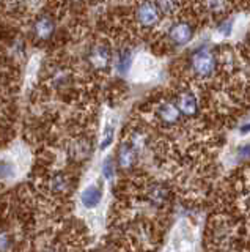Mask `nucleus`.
Instances as JSON below:
<instances>
[{
    "label": "nucleus",
    "mask_w": 250,
    "mask_h": 252,
    "mask_svg": "<svg viewBox=\"0 0 250 252\" xmlns=\"http://www.w3.org/2000/svg\"><path fill=\"white\" fill-rule=\"evenodd\" d=\"M191 68L198 77H209L216 69V57L213 52L201 49L192 54Z\"/></svg>",
    "instance_id": "f257e3e1"
},
{
    "label": "nucleus",
    "mask_w": 250,
    "mask_h": 252,
    "mask_svg": "<svg viewBox=\"0 0 250 252\" xmlns=\"http://www.w3.org/2000/svg\"><path fill=\"white\" fill-rule=\"evenodd\" d=\"M161 10L156 2H151V0H145L136 10V19L142 27H154L161 21Z\"/></svg>",
    "instance_id": "f03ea898"
},
{
    "label": "nucleus",
    "mask_w": 250,
    "mask_h": 252,
    "mask_svg": "<svg viewBox=\"0 0 250 252\" xmlns=\"http://www.w3.org/2000/svg\"><path fill=\"white\" fill-rule=\"evenodd\" d=\"M87 62L96 69H106L112 62V51L106 44L93 46L87 54Z\"/></svg>",
    "instance_id": "7ed1b4c3"
},
{
    "label": "nucleus",
    "mask_w": 250,
    "mask_h": 252,
    "mask_svg": "<svg viewBox=\"0 0 250 252\" xmlns=\"http://www.w3.org/2000/svg\"><path fill=\"white\" fill-rule=\"evenodd\" d=\"M192 36H194V27L191 26L189 22H184V21L175 22L168 30L170 41L173 44H176V46L187 44L192 39Z\"/></svg>",
    "instance_id": "20e7f679"
},
{
    "label": "nucleus",
    "mask_w": 250,
    "mask_h": 252,
    "mask_svg": "<svg viewBox=\"0 0 250 252\" xmlns=\"http://www.w3.org/2000/svg\"><path fill=\"white\" fill-rule=\"evenodd\" d=\"M56 33V21H54L49 14L38 16L33 22V35L36 39L41 41H48Z\"/></svg>",
    "instance_id": "39448f33"
},
{
    "label": "nucleus",
    "mask_w": 250,
    "mask_h": 252,
    "mask_svg": "<svg viewBox=\"0 0 250 252\" xmlns=\"http://www.w3.org/2000/svg\"><path fill=\"white\" fill-rule=\"evenodd\" d=\"M176 106L179 109L181 115L194 117L198 112V101L195 98L192 92H181L176 98Z\"/></svg>",
    "instance_id": "423d86ee"
},
{
    "label": "nucleus",
    "mask_w": 250,
    "mask_h": 252,
    "mask_svg": "<svg viewBox=\"0 0 250 252\" xmlns=\"http://www.w3.org/2000/svg\"><path fill=\"white\" fill-rule=\"evenodd\" d=\"M137 161V150L134 145L131 144H123L118 148L116 153V165L124 170H128L131 167H134V164Z\"/></svg>",
    "instance_id": "0eeeda50"
},
{
    "label": "nucleus",
    "mask_w": 250,
    "mask_h": 252,
    "mask_svg": "<svg viewBox=\"0 0 250 252\" xmlns=\"http://www.w3.org/2000/svg\"><path fill=\"white\" fill-rule=\"evenodd\" d=\"M158 117L161 118L162 123L166 125H175L181 118V112L176 106V102H162L158 109Z\"/></svg>",
    "instance_id": "6e6552de"
},
{
    "label": "nucleus",
    "mask_w": 250,
    "mask_h": 252,
    "mask_svg": "<svg viewBox=\"0 0 250 252\" xmlns=\"http://www.w3.org/2000/svg\"><path fill=\"white\" fill-rule=\"evenodd\" d=\"M69 155L76 161H83L91 155V144L87 139H77L69 147Z\"/></svg>",
    "instance_id": "1a4fd4ad"
},
{
    "label": "nucleus",
    "mask_w": 250,
    "mask_h": 252,
    "mask_svg": "<svg viewBox=\"0 0 250 252\" xmlns=\"http://www.w3.org/2000/svg\"><path fill=\"white\" fill-rule=\"evenodd\" d=\"M146 197L153 205L159 207V205H162L168 199V189L164 185H161V183H154V185H151L150 188H148Z\"/></svg>",
    "instance_id": "9d476101"
},
{
    "label": "nucleus",
    "mask_w": 250,
    "mask_h": 252,
    "mask_svg": "<svg viewBox=\"0 0 250 252\" xmlns=\"http://www.w3.org/2000/svg\"><path fill=\"white\" fill-rule=\"evenodd\" d=\"M101 199H103V191L99 186H88L82 192V203L85 208H95L99 205Z\"/></svg>",
    "instance_id": "9b49d317"
},
{
    "label": "nucleus",
    "mask_w": 250,
    "mask_h": 252,
    "mask_svg": "<svg viewBox=\"0 0 250 252\" xmlns=\"http://www.w3.org/2000/svg\"><path fill=\"white\" fill-rule=\"evenodd\" d=\"M69 186H71V181H69V177L65 175V173H57L51 178V189L54 192L63 194L66 192Z\"/></svg>",
    "instance_id": "f8f14e48"
},
{
    "label": "nucleus",
    "mask_w": 250,
    "mask_h": 252,
    "mask_svg": "<svg viewBox=\"0 0 250 252\" xmlns=\"http://www.w3.org/2000/svg\"><path fill=\"white\" fill-rule=\"evenodd\" d=\"M132 65V54L129 49H121L116 55V68L120 74H126Z\"/></svg>",
    "instance_id": "ddd939ff"
},
{
    "label": "nucleus",
    "mask_w": 250,
    "mask_h": 252,
    "mask_svg": "<svg viewBox=\"0 0 250 252\" xmlns=\"http://www.w3.org/2000/svg\"><path fill=\"white\" fill-rule=\"evenodd\" d=\"M205 6L209 13L217 14L225 11L226 8V0H205Z\"/></svg>",
    "instance_id": "4468645a"
},
{
    "label": "nucleus",
    "mask_w": 250,
    "mask_h": 252,
    "mask_svg": "<svg viewBox=\"0 0 250 252\" xmlns=\"http://www.w3.org/2000/svg\"><path fill=\"white\" fill-rule=\"evenodd\" d=\"M156 5H158L162 14H170L175 11L178 0H156Z\"/></svg>",
    "instance_id": "2eb2a0df"
},
{
    "label": "nucleus",
    "mask_w": 250,
    "mask_h": 252,
    "mask_svg": "<svg viewBox=\"0 0 250 252\" xmlns=\"http://www.w3.org/2000/svg\"><path fill=\"white\" fill-rule=\"evenodd\" d=\"M103 175L106 180H112L115 177V162L112 158H109V159L104 161L103 164Z\"/></svg>",
    "instance_id": "dca6fc26"
},
{
    "label": "nucleus",
    "mask_w": 250,
    "mask_h": 252,
    "mask_svg": "<svg viewBox=\"0 0 250 252\" xmlns=\"http://www.w3.org/2000/svg\"><path fill=\"white\" fill-rule=\"evenodd\" d=\"M13 249V240H11V236L3 232V230H0V251H10Z\"/></svg>",
    "instance_id": "f3484780"
},
{
    "label": "nucleus",
    "mask_w": 250,
    "mask_h": 252,
    "mask_svg": "<svg viewBox=\"0 0 250 252\" xmlns=\"http://www.w3.org/2000/svg\"><path fill=\"white\" fill-rule=\"evenodd\" d=\"M112 140H113V128H112V126H109V128L104 131V136H103V140H101L99 148L101 150H106L109 145L112 144Z\"/></svg>",
    "instance_id": "a211bd4d"
},
{
    "label": "nucleus",
    "mask_w": 250,
    "mask_h": 252,
    "mask_svg": "<svg viewBox=\"0 0 250 252\" xmlns=\"http://www.w3.org/2000/svg\"><path fill=\"white\" fill-rule=\"evenodd\" d=\"M14 170L8 162H0V178H11Z\"/></svg>",
    "instance_id": "6ab92c4d"
},
{
    "label": "nucleus",
    "mask_w": 250,
    "mask_h": 252,
    "mask_svg": "<svg viewBox=\"0 0 250 252\" xmlns=\"http://www.w3.org/2000/svg\"><path fill=\"white\" fill-rule=\"evenodd\" d=\"M219 30H222V33L223 35H228L230 32H231V21H228V22H223L222 26H221V29Z\"/></svg>",
    "instance_id": "aec40b11"
},
{
    "label": "nucleus",
    "mask_w": 250,
    "mask_h": 252,
    "mask_svg": "<svg viewBox=\"0 0 250 252\" xmlns=\"http://www.w3.org/2000/svg\"><path fill=\"white\" fill-rule=\"evenodd\" d=\"M239 152L244 155V156H250V144H247V145H244V147H241V150Z\"/></svg>",
    "instance_id": "412c9836"
},
{
    "label": "nucleus",
    "mask_w": 250,
    "mask_h": 252,
    "mask_svg": "<svg viewBox=\"0 0 250 252\" xmlns=\"http://www.w3.org/2000/svg\"><path fill=\"white\" fill-rule=\"evenodd\" d=\"M241 132H242V134H246V132H250V123H247V125H244V126H242V128H241Z\"/></svg>",
    "instance_id": "4be33fe9"
}]
</instances>
